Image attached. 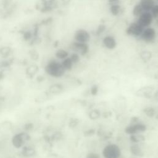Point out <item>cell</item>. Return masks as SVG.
Returning a JSON list of instances; mask_svg holds the SVG:
<instances>
[{
  "mask_svg": "<svg viewBox=\"0 0 158 158\" xmlns=\"http://www.w3.org/2000/svg\"><path fill=\"white\" fill-rule=\"evenodd\" d=\"M45 71L48 75L55 78L61 77L65 72L61 62L55 59H52L48 62L45 68Z\"/></svg>",
  "mask_w": 158,
  "mask_h": 158,
  "instance_id": "cell-1",
  "label": "cell"
},
{
  "mask_svg": "<svg viewBox=\"0 0 158 158\" xmlns=\"http://www.w3.org/2000/svg\"><path fill=\"white\" fill-rule=\"evenodd\" d=\"M30 140V136L28 132L22 131L15 134L12 138V144L16 148H22L25 144Z\"/></svg>",
  "mask_w": 158,
  "mask_h": 158,
  "instance_id": "cell-2",
  "label": "cell"
},
{
  "mask_svg": "<svg viewBox=\"0 0 158 158\" xmlns=\"http://www.w3.org/2000/svg\"><path fill=\"white\" fill-rule=\"evenodd\" d=\"M103 155L104 158H120L121 150L117 144H110L104 147L103 151Z\"/></svg>",
  "mask_w": 158,
  "mask_h": 158,
  "instance_id": "cell-3",
  "label": "cell"
},
{
  "mask_svg": "<svg viewBox=\"0 0 158 158\" xmlns=\"http://www.w3.org/2000/svg\"><path fill=\"white\" fill-rule=\"evenodd\" d=\"M71 49L74 52H76L81 56H85L89 52V46L87 43L77 42L75 41L72 43Z\"/></svg>",
  "mask_w": 158,
  "mask_h": 158,
  "instance_id": "cell-4",
  "label": "cell"
},
{
  "mask_svg": "<svg viewBox=\"0 0 158 158\" xmlns=\"http://www.w3.org/2000/svg\"><path fill=\"white\" fill-rule=\"evenodd\" d=\"M144 29V28H143L137 22H133L130 24L127 27L126 33L128 35L134 36L135 37H140Z\"/></svg>",
  "mask_w": 158,
  "mask_h": 158,
  "instance_id": "cell-5",
  "label": "cell"
},
{
  "mask_svg": "<svg viewBox=\"0 0 158 158\" xmlns=\"http://www.w3.org/2000/svg\"><path fill=\"white\" fill-rule=\"evenodd\" d=\"M74 38L75 42L87 43L90 40L91 36L87 30L85 29H78L75 32Z\"/></svg>",
  "mask_w": 158,
  "mask_h": 158,
  "instance_id": "cell-6",
  "label": "cell"
},
{
  "mask_svg": "<svg viewBox=\"0 0 158 158\" xmlns=\"http://www.w3.org/2000/svg\"><path fill=\"white\" fill-rule=\"evenodd\" d=\"M147 130V127L141 123L137 122L132 124L125 128V132L129 135H134L137 134H142Z\"/></svg>",
  "mask_w": 158,
  "mask_h": 158,
  "instance_id": "cell-7",
  "label": "cell"
},
{
  "mask_svg": "<svg viewBox=\"0 0 158 158\" xmlns=\"http://www.w3.org/2000/svg\"><path fill=\"white\" fill-rule=\"evenodd\" d=\"M156 37V32L154 29L148 27L144 28L140 38L144 42L147 43H151L154 41Z\"/></svg>",
  "mask_w": 158,
  "mask_h": 158,
  "instance_id": "cell-8",
  "label": "cell"
},
{
  "mask_svg": "<svg viewBox=\"0 0 158 158\" xmlns=\"http://www.w3.org/2000/svg\"><path fill=\"white\" fill-rule=\"evenodd\" d=\"M153 17L150 12L144 11L143 14L138 17L137 22L143 28L150 27L153 21Z\"/></svg>",
  "mask_w": 158,
  "mask_h": 158,
  "instance_id": "cell-9",
  "label": "cell"
},
{
  "mask_svg": "<svg viewBox=\"0 0 158 158\" xmlns=\"http://www.w3.org/2000/svg\"><path fill=\"white\" fill-rule=\"evenodd\" d=\"M104 46L109 49H114L117 46V42L115 38L111 35L105 36L103 40Z\"/></svg>",
  "mask_w": 158,
  "mask_h": 158,
  "instance_id": "cell-10",
  "label": "cell"
},
{
  "mask_svg": "<svg viewBox=\"0 0 158 158\" xmlns=\"http://www.w3.org/2000/svg\"><path fill=\"white\" fill-rule=\"evenodd\" d=\"M130 151L131 154L134 157L141 158L144 156V152L142 148L140 147L139 144L133 143L130 148Z\"/></svg>",
  "mask_w": 158,
  "mask_h": 158,
  "instance_id": "cell-11",
  "label": "cell"
},
{
  "mask_svg": "<svg viewBox=\"0 0 158 158\" xmlns=\"http://www.w3.org/2000/svg\"><path fill=\"white\" fill-rule=\"evenodd\" d=\"M139 4L144 11L150 12L153 7L156 5L155 0H140Z\"/></svg>",
  "mask_w": 158,
  "mask_h": 158,
  "instance_id": "cell-12",
  "label": "cell"
},
{
  "mask_svg": "<svg viewBox=\"0 0 158 158\" xmlns=\"http://www.w3.org/2000/svg\"><path fill=\"white\" fill-rule=\"evenodd\" d=\"M21 153L23 156L25 157H31L35 156L36 154V150L34 147L32 146H26L25 145L22 148Z\"/></svg>",
  "mask_w": 158,
  "mask_h": 158,
  "instance_id": "cell-13",
  "label": "cell"
},
{
  "mask_svg": "<svg viewBox=\"0 0 158 158\" xmlns=\"http://www.w3.org/2000/svg\"><path fill=\"white\" fill-rule=\"evenodd\" d=\"M64 90V87L62 85L59 84H55L52 85L49 88V91L52 95H58L61 93Z\"/></svg>",
  "mask_w": 158,
  "mask_h": 158,
  "instance_id": "cell-14",
  "label": "cell"
},
{
  "mask_svg": "<svg viewBox=\"0 0 158 158\" xmlns=\"http://www.w3.org/2000/svg\"><path fill=\"white\" fill-rule=\"evenodd\" d=\"M154 88L151 87H143L140 90L137 91V95L139 96H144V97H148L151 94Z\"/></svg>",
  "mask_w": 158,
  "mask_h": 158,
  "instance_id": "cell-15",
  "label": "cell"
},
{
  "mask_svg": "<svg viewBox=\"0 0 158 158\" xmlns=\"http://www.w3.org/2000/svg\"><path fill=\"white\" fill-rule=\"evenodd\" d=\"M130 140L133 143L139 144L145 141L146 138L143 134H137L131 135L130 137Z\"/></svg>",
  "mask_w": 158,
  "mask_h": 158,
  "instance_id": "cell-16",
  "label": "cell"
},
{
  "mask_svg": "<svg viewBox=\"0 0 158 158\" xmlns=\"http://www.w3.org/2000/svg\"><path fill=\"white\" fill-rule=\"evenodd\" d=\"M55 56L58 59L62 61L69 56V53L64 49H59L55 52Z\"/></svg>",
  "mask_w": 158,
  "mask_h": 158,
  "instance_id": "cell-17",
  "label": "cell"
},
{
  "mask_svg": "<svg viewBox=\"0 0 158 158\" xmlns=\"http://www.w3.org/2000/svg\"><path fill=\"white\" fill-rule=\"evenodd\" d=\"M61 62V64L62 65L63 68L64 69L65 71H69L72 69L74 64L72 61H71V58H69V56L67 58H65V59L62 60V62Z\"/></svg>",
  "mask_w": 158,
  "mask_h": 158,
  "instance_id": "cell-18",
  "label": "cell"
},
{
  "mask_svg": "<svg viewBox=\"0 0 158 158\" xmlns=\"http://www.w3.org/2000/svg\"><path fill=\"white\" fill-rule=\"evenodd\" d=\"M11 53L12 49L9 46H3L0 48V55L5 59L9 57Z\"/></svg>",
  "mask_w": 158,
  "mask_h": 158,
  "instance_id": "cell-19",
  "label": "cell"
},
{
  "mask_svg": "<svg viewBox=\"0 0 158 158\" xmlns=\"http://www.w3.org/2000/svg\"><path fill=\"white\" fill-rule=\"evenodd\" d=\"M109 10L110 12L113 16H117L121 12V6L118 4L111 5L109 8Z\"/></svg>",
  "mask_w": 158,
  "mask_h": 158,
  "instance_id": "cell-20",
  "label": "cell"
},
{
  "mask_svg": "<svg viewBox=\"0 0 158 158\" xmlns=\"http://www.w3.org/2000/svg\"><path fill=\"white\" fill-rule=\"evenodd\" d=\"M140 58L141 60L144 62H147L150 61L152 58V54L151 52L149 51H143L140 53Z\"/></svg>",
  "mask_w": 158,
  "mask_h": 158,
  "instance_id": "cell-21",
  "label": "cell"
},
{
  "mask_svg": "<svg viewBox=\"0 0 158 158\" xmlns=\"http://www.w3.org/2000/svg\"><path fill=\"white\" fill-rule=\"evenodd\" d=\"M144 12V11L142 7L138 3V4L134 6V7L133 8V11H132V14L135 17H137L138 18Z\"/></svg>",
  "mask_w": 158,
  "mask_h": 158,
  "instance_id": "cell-22",
  "label": "cell"
},
{
  "mask_svg": "<svg viewBox=\"0 0 158 158\" xmlns=\"http://www.w3.org/2000/svg\"><path fill=\"white\" fill-rule=\"evenodd\" d=\"M38 71V68L36 65H32L26 70V74L29 77H33Z\"/></svg>",
  "mask_w": 158,
  "mask_h": 158,
  "instance_id": "cell-23",
  "label": "cell"
},
{
  "mask_svg": "<svg viewBox=\"0 0 158 158\" xmlns=\"http://www.w3.org/2000/svg\"><path fill=\"white\" fill-rule=\"evenodd\" d=\"M100 116H101V113L98 109L91 110L88 114V117L91 120L98 119Z\"/></svg>",
  "mask_w": 158,
  "mask_h": 158,
  "instance_id": "cell-24",
  "label": "cell"
},
{
  "mask_svg": "<svg viewBox=\"0 0 158 158\" xmlns=\"http://www.w3.org/2000/svg\"><path fill=\"white\" fill-rule=\"evenodd\" d=\"M144 113L148 117H153L156 115V110L151 107H148L144 109Z\"/></svg>",
  "mask_w": 158,
  "mask_h": 158,
  "instance_id": "cell-25",
  "label": "cell"
},
{
  "mask_svg": "<svg viewBox=\"0 0 158 158\" xmlns=\"http://www.w3.org/2000/svg\"><path fill=\"white\" fill-rule=\"evenodd\" d=\"M69 58H71V61H72L74 64H77L79 61L81 60V58H80V55L76 53V52H73L72 55H71L69 56Z\"/></svg>",
  "mask_w": 158,
  "mask_h": 158,
  "instance_id": "cell-26",
  "label": "cell"
},
{
  "mask_svg": "<svg viewBox=\"0 0 158 158\" xmlns=\"http://www.w3.org/2000/svg\"><path fill=\"white\" fill-rule=\"evenodd\" d=\"M154 19H158V5H155L150 11Z\"/></svg>",
  "mask_w": 158,
  "mask_h": 158,
  "instance_id": "cell-27",
  "label": "cell"
},
{
  "mask_svg": "<svg viewBox=\"0 0 158 158\" xmlns=\"http://www.w3.org/2000/svg\"><path fill=\"white\" fill-rule=\"evenodd\" d=\"M23 37L25 41H30L33 38V34L30 31H27L24 32Z\"/></svg>",
  "mask_w": 158,
  "mask_h": 158,
  "instance_id": "cell-28",
  "label": "cell"
},
{
  "mask_svg": "<svg viewBox=\"0 0 158 158\" xmlns=\"http://www.w3.org/2000/svg\"><path fill=\"white\" fill-rule=\"evenodd\" d=\"M62 137V135L61 132L59 131H57V132H55L53 135H52L51 137V140H53V141H58L59 140H61Z\"/></svg>",
  "mask_w": 158,
  "mask_h": 158,
  "instance_id": "cell-29",
  "label": "cell"
},
{
  "mask_svg": "<svg viewBox=\"0 0 158 158\" xmlns=\"http://www.w3.org/2000/svg\"><path fill=\"white\" fill-rule=\"evenodd\" d=\"M90 91H91V94L92 95H96L98 92V87L96 85L92 86L91 88V90H90Z\"/></svg>",
  "mask_w": 158,
  "mask_h": 158,
  "instance_id": "cell-30",
  "label": "cell"
},
{
  "mask_svg": "<svg viewBox=\"0 0 158 158\" xmlns=\"http://www.w3.org/2000/svg\"><path fill=\"white\" fill-rule=\"evenodd\" d=\"M33 128V125L31 123H28L27 124H25V126H24V129L25 130L26 132H28L29 131H30V130H32Z\"/></svg>",
  "mask_w": 158,
  "mask_h": 158,
  "instance_id": "cell-31",
  "label": "cell"
},
{
  "mask_svg": "<svg viewBox=\"0 0 158 158\" xmlns=\"http://www.w3.org/2000/svg\"><path fill=\"white\" fill-rule=\"evenodd\" d=\"M0 64H1V68H7L10 65V63L8 61L5 60L3 61H2Z\"/></svg>",
  "mask_w": 158,
  "mask_h": 158,
  "instance_id": "cell-32",
  "label": "cell"
},
{
  "mask_svg": "<svg viewBox=\"0 0 158 158\" xmlns=\"http://www.w3.org/2000/svg\"><path fill=\"white\" fill-rule=\"evenodd\" d=\"M87 158H100V156L96 153H91L87 156Z\"/></svg>",
  "mask_w": 158,
  "mask_h": 158,
  "instance_id": "cell-33",
  "label": "cell"
},
{
  "mask_svg": "<svg viewBox=\"0 0 158 158\" xmlns=\"http://www.w3.org/2000/svg\"><path fill=\"white\" fill-rule=\"evenodd\" d=\"M78 124V122L77 119H72L69 122V126L71 127H75Z\"/></svg>",
  "mask_w": 158,
  "mask_h": 158,
  "instance_id": "cell-34",
  "label": "cell"
},
{
  "mask_svg": "<svg viewBox=\"0 0 158 158\" xmlns=\"http://www.w3.org/2000/svg\"><path fill=\"white\" fill-rule=\"evenodd\" d=\"M104 30H105V27H104V26L101 25L100 26V27H98V33H102L103 32H104Z\"/></svg>",
  "mask_w": 158,
  "mask_h": 158,
  "instance_id": "cell-35",
  "label": "cell"
},
{
  "mask_svg": "<svg viewBox=\"0 0 158 158\" xmlns=\"http://www.w3.org/2000/svg\"><path fill=\"white\" fill-rule=\"evenodd\" d=\"M119 1L120 0H108V2L111 5H114V4H118Z\"/></svg>",
  "mask_w": 158,
  "mask_h": 158,
  "instance_id": "cell-36",
  "label": "cell"
},
{
  "mask_svg": "<svg viewBox=\"0 0 158 158\" xmlns=\"http://www.w3.org/2000/svg\"><path fill=\"white\" fill-rule=\"evenodd\" d=\"M156 98L158 100V91L157 92L156 94Z\"/></svg>",
  "mask_w": 158,
  "mask_h": 158,
  "instance_id": "cell-37",
  "label": "cell"
},
{
  "mask_svg": "<svg viewBox=\"0 0 158 158\" xmlns=\"http://www.w3.org/2000/svg\"><path fill=\"white\" fill-rule=\"evenodd\" d=\"M135 158H140V157H135Z\"/></svg>",
  "mask_w": 158,
  "mask_h": 158,
  "instance_id": "cell-38",
  "label": "cell"
},
{
  "mask_svg": "<svg viewBox=\"0 0 158 158\" xmlns=\"http://www.w3.org/2000/svg\"><path fill=\"white\" fill-rule=\"evenodd\" d=\"M156 1H157V2H158V0H156Z\"/></svg>",
  "mask_w": 158,
  "mask_h": 158,
  "instance_id": "cell-39",
  "label": "cell"
}]
</instances>
